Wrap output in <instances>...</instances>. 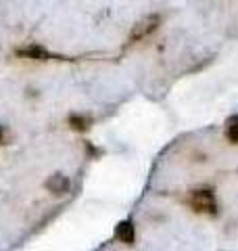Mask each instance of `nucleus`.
Listing matches in <instances>:
<instances>
[{
    "label": "nucleus",
    "mask_w": 238,
    "mask_h": 251,
    "mask_svg": "<svg viewBox=\"0 0 238 251\" xmlns=\"http://www.w3.org/2000/svg\"><path fill=\"white\" fill-rule=\"evenodd\" d=\"M182 203L198 216H211L215 218L219 214V203H217V195L213 188L209 186H201V188H190L186 193V197L182 199Z\"/></svg>",
    "instance_id": "f257e3e1"
},
{
    "label": "nucleus",
    "mask_w": 238,
    "mask_h": 251,
    "mask_svg": "<svg viewBox=\"0 0 238 251\" xmlns=\"http://www.w3.org/2000/svg\"><path fill=\"white\" fill-rule=\"evenodd\" d=\"M161 21H163V17L159 13L144 15V17L138 19L132 25L130 34H128V42L134 44V42H142V40H146V38H150L159 27H161Z\"/></svg>",
    "instance_id": "f03ea898"
},
{
    "label": "nucleus",
    "mask_w": 238,
    "mask_h": 251,
    "mask_svg": "<svg viewBox=\"0 0 238 251\" xmlns=\"http://www.w3.org/2000/svg\"><path fill=\"white\" fill-rule=\"evenodd\" d=\"M19 54V57H25V59H31V61H48L52 59V54L44 49V46H40V44H25V46H19L17 50H15Z\"/></svg>",
    "instance_id": "7ed1b4c3"
},
{
    "label": "nucleus",
    "mask_w": 238,
    "mask_h": 251,
    "mask_svg": "<svg viewBox=\"0 0 238 251\" xmlns=\"http://www.w3.org/2000/svg\"><path fill=\"white\" fill-rule=\"evenodd\" d=\"M44 188L48 193H52V195H65V193H69V188H71V180L65 174H52V176L46 178Z\"/></svg>",
    "instance_id": "20e7f679"
},
{
    "label": "nucleus",
    "mask_w": 238,
    "mask_h": 251,
    "mask_svg": "<svg viewBox=\"0 0 238 251\" xmlns=\"http://www.w3.org/2000/svg\"><path fill=\"white\" fill-rule=\"evenodd\" d=\"M115 239L123 245H134L136 241V226H134L132 220H121L117 226H115Z\"/></svg>",
    "instance_id": "39448f33"
},
{
    "label": "nucleus",
    "mask_w": 238,
    "mask_h": 251,
    "mask_svg": "<svg viewBox=\"0 0 238 251\" xmlns=\"http://www.w3.org/2000/svg\"><path fill=\"white\" fill-rule=\"evenodd\" d=\"M69 128L75 130V132H88L90 126H92V117L84 115V113H71L69 115Z\"/></svg>",
    "instance_id": "423d86ee"
},
{
    "label": "nucleus",
    "mask_w": 238,
    "mask_h": 251,
    "mask_svg": "<svg viewBox=\"0 0 238 251\" xmlns=\"http://www.w3.org/2000/svg\"><path fill=\"white\" fill-rule=\"evenodd\" d=\"M224 138L228 140L230 145L238 147V115H232L226 120V126H224Z\"/></svg>",
    "instance_id": "0eeeda50"
},
{
    "label": "nucleus",
    "mask_w": 238,
    "mask_h": 251,
    "mask_svg": "<svg viewBox=\"0 0 238 251\" xmlns=\"http://www.w3.org/2000/svg\"><path fill=\"white\" fill-rule=\"evenodd\" d=\"M4 140H6V130L4 126H0V145H4Z\"/></svg>",
    "instance_id": "6e6552de"
}]
</instances>
